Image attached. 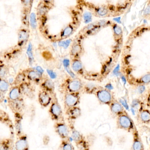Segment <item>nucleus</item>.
<instances>
[{
    "label": "nucleus",
    "mask_w": 150,
    "mask_h": 150,
    "mask_svg": "<svg viewBox=\"0 0 150 150\" xmlns=\"http://www.w3.org/2000/svg\"><path fill=\"white\" fill-rule=\"evenodd\" d=\"M0 150H9V147L5 143L0 144Z\"/></svg>",
    "instance_id": "obj_35"
},
{
    "label": "nucleus",
    "mask_w": 150,
    "mask_h": 150,
    "mask_svg": "<svg viewBox=\"0 0 150 150\" xmlns=\"http://www.w3.org/2000/svg\"><path fill=\"white\" fill-rule=\"evenodd\" d=\"M150 6H148L146 8L145 10H144V14L145 15H149L150 14Z\"/></svg>",
    "instance_id": "obj_40"
},
{
    "label": "nucleus",
    "mask_w": 150,
    "mask_h": 150,
    "mask_svg": "<svg viewBox=\"0 0 150 150\" xmlns=\"http://www.w3.org/2000/svg\"><path fill=\"white\" fill-rule=\"evenodd\" d=\"M60 150H75L71 143L68 140H62L59 146Z\"/></svg>",
    "instance_id": "obj_18"
},
{
    "label": "nucleus",
    "mask_w": 150,
    "mask_h": 150,
    "mask_svg": "<svg viewBox=\"0 0 150 150\" xmlns=\"http://www.w3.org/2000/svg\"><path fill=\"white\" fill-rule=\"evenodd\" d=\"M48 10H49V8L48 7L43 4L40 5L38 8V13L39 15L43 16L47 13Z\"/></svg>",
    "instance_id": "obj_22"
},
{
    "label": "nucleus",
    "mask_w": 150,
    "mask_h": 150,
    "mask_svg": "<svg viewBox=\"0 0 150 150\" xmlns=\"http://www.w3.org/2000/svg\"><path fill=\"white\" fill-rule=\"evenodd\" d=\"M65 68L66 69L67 71V72H68V73L69 74H70V75H71V76L72 77L74 78V74L71 71V70H69V69H68V68H67V67Z\"/></svg>",
    "instance_id": "obj_41"
},
{
    "label": "nucleus",
    "mask_w": 150,
    "mask_h": 150,
    "mask_svg": "<svg viewBox=\"0 0 150 150\" xmlns=\"http://www.w3.org/2000/svg\"><path fill=\"white\" fill-rule=\"evenodd\" d=\"M114 31L116 35H120L122 33V30L120 27L118 26H115L114 28Z\"/></svg>",
    "instance_id": "obj_33"
},
{
    "label": "nucleus",
    "mask_w": 150,
    "mask_h": 150,
    "mask_svg": "<svg viewBox=\"0 0 150 150\" xmlns=\"http://www.w3.org/2000/svg\"><path fill=\"white\" fill-rule=\"evenodd\" d=\"M54 128L56 132L63 140H68L70 130L64 120L56 122Z\"/></svg>",
    "instance_id": "obj_3"
},
{
    "label": "nucleus",
    "mask_w": 150,
    "mask_h": 150,
    "mask_svg": "<svg viewBox=\"0 0 150 150\" xmlns=\"http://www.w3.org/2000/svg\"><path fill=\"white\" fill-rule=\"evenodd\" d=\"M42 75L38 73L35 70H30L29 71L27 74L28 79L32 81H39L41 79Z\"/></svg>",
    "instance_id": "obj_16"
},
{
    "label": "nucleus",
    "mask_w": 150,
    "mask_h": 150,
    "mask_svg": "<svg viewBox=\"0 0 150 150\" xmlns=\"http://www.w3.org/2000/svg\"><path fill=\"white\" fill-rule=\"evenodd\" d=\"M81 87V84L79 81L77 80L72 81L69 83L68 88L71 92L73 93L78 92Z\"/></svg>",
    "instance_id": "obj_14"
},
{
    "label": "nucleus",
    "mask_w": 150,
    "mask_h": 150,
    "mask_svg": "<svg viewBox=\"0 0 150 150\" xmlns=\"http://www.w3.org/2000/svg\"><path fill=\"white\" fill-rule=\"evenodd\" d=\"M28 144L25 137H22L16 143V150H28Z\"/></svg>",
    "instance_id": "obj_12"
},
{
    "label": "nucleus",
    "mask_w": 150,
    "mask_h": 150,
    "mask_svg": "<svg viewBox=\"0 0 150 150\" xmlns=\"http://www.w3.org/2000/svg\"><path fill=\"white\" fill-rule=\"evenodd\" d=\"M119 68H120L119 65H117V66L114 69V71H113V73L115 75H117V74H118V71H119Z\"/></svg>",
    "instance_id": "obj_38"
},
{
    "label": "nucleus",
    "mask_w": 150,
    "mask_h": 150,
    "mask_svg": "<svg viewBox=\"0 0 150 150\" xmlns=\"http://www.w3.org/2000/svg\"><path fill=\"white\" fill-rule=\"evenodd\" d=\"M66 113L69 119L72 120H75L81 116V110L79 107L76 106L67 109Z\"/></svg>",
    "instance_id": "obj_8"
},
{
    "label": "nucleus",
    "mask_w": 150,
    "mask_h": 150,
    "mask_svg": "<svg viewBox=\"0 0 150 150\" xmlns=\"http://www.w3.org/2000/svg\"><path fill=\"white\" fill-rule=\"evenodd\" d=\"M72 68L74 71H78L82 68V64L79 60H75L73 63Z\"/></svg>",
    "instance_id": "obj_24"
},
{
    "label": "nucleus",
    "mask_w": 150,
    "mask_h": 150,
    "mask_svg": "<svg viewBox=\"0 0 150 150\" xmlns=\"http://www.w3.org/2000/svg\"><path fill=\"white\" fill-rule=\"evenodd\" d=\"M97 13L99 15L103 16L106 15L107 14V13H108V10L104 8H100L97 10Z\"/></svg>",
    "instance_id": "obj_29"
},
{
    "label": "nucleus",
    "mask_w": 150,
    "mask_h": 150,
    "mask_svg": "<svg viewBox=\"0 0 150 150\" xmlns=\"http://www.w3.org/2000/svg\"><path fill=\"white\" fill-rule=\"evenodd\" d=\"M70 126L71 132V137L74 142L76 144H79L81 141L84 140V137L74 128L73 125Z\"/></svg>",
    "instance_id": "obj_11"
},
{
    "label": "nucleus",
    "mask_w": 150,
    "mask_h": 150,
    "mask_svg": "<svg viewBox=\"0 0 150 150\" xmlns=\"http://www.w3.org/2000/svg\"><path fill=\"white\" fill-rule=\"evenodd\" d=\"M25 78H26V76L24 74H20L16 77L14 82H15L16 84H22L23 83V82L25 80Z\"/></svg>",
    "instance_id": "obj_25"
},
{
    "label": "nucleus",
    "mask_w": 150,
    "mask_h": 150,
    "mask_svg": "<svg viewBox=\"0 0 150 150\" xmlns=\"http://www.w3.org/2000/svg\"><path fill=\"white\" fill-rule=\"evenodd\" d=\"M122 80L123 82H124V84H125V83H126V80L124 76H122Z\"/></svg>",
    "instance_id": "obj_44"
},
{
    "label": "nucleus",
    "mask_w": 150,
    "mask_h": 150,
    "mask_svg": "<svg viewBox=\"0 0 150 150\" xmlns=\"http://www.w3.org/2000/svg\"><path fill=\"white\" fill-rule=\"evenodd\" d=\"M71 42V39H69V40H67L66 41L59 42L58 45L59 46L64 47V48L66 49L69 46Z\"/></svg>",
    "instance_id": "obj_27"
},
{
    "label": "nucleus",
    "mask_w": 150,
    "mask_h": 150,
    "mask_svg": "<svg viewBox=\"0 0 150 150\" xmlns=\"http://www.w3.org/2000/svg\"><path fill=\"white\" fill-rule=\"evenodd\" d=\"M117 125L119 129L125 130L129 132H133L136 129L133 121L126 111L117 116Z\"/></svg>",
    "instance_id": "obj_1"
},
{
    "label": "nucleus",
    "mask_w": 150,
    "mask_h": 150,
    "mask_svg": "<svg viewBox=\"0 0 150 150\" xmlns=\"http://www.w3.org/2000/svg\"><path fill=\"white\" fill-rule=\"evenodd\" d=\"M69 63H70V61L68 59H64L63 61L64 66L65 68L68 67V66L69 65Z\"/></svg>",
    "instance_id": "obj_37"
},
{
    "label": "nucleus",
    "mask_w": 150,
    "mask_h": 150,
    "mask_svg": "<svg viewBox=\"0 0 150 150\" xmlns=\"http://www.w3.org/2000/svg\"><path fill=\"white\" fill-rule=\"evenodd\" d=\"M139 119L143 123L149 124L150 122V113L149 110L143 109L140 111Z\"/></svg>",
    "instance_id": "obj_13"
},
{
    "label": "nucleus",
    "mask_w": 150,
    "mask_h": 150,
    "mask_svg": "<svg viewBox=\"0 0 150 150\" xmlns=\"http://www.w3.org/2000/svg\"><path fill=\"white\" fill-rule=\"evenodd\" d=\"M7 72L6 68L4 66L0 67V78H3L5 77Z\"/></svg>",
    "instance_id": "obj_30"
},
{
    "label": "nucleus",
    "mask_w": 150,
    "mask_h": 150,
    "mask_svg": "<svg viewBox=\"0 0 150 150\" xmlns=\"http://www.w3.org/2000/svg\"><path fill=\"white\" fill-rule=\"evenodd\" d=\"M36 70L37 71L38 73L40 74L41 75H42V74H43V69L41 67H37L36 68Z\"/></svg>",
    "instance_id": "obj_36"
},
{
    "label": "nucleus",
    "mask_w": 150,
    "mask_h": 150,
    "mask_svg": "<svg viewBox=\"0 0 150 150\" xmlns=\"http://www.w3.org/2000/svg\"><path fill=\"white\" fill-rule=\"evenodd\" d=\"M9 88V84L5 80L0 79V92L3 93H6Z\"/></svg>",
    "instance_id": "obj_20"
},
{
    "label": "nucleus",
    "mask_w": 150,
    "mask_h": 150,
    "mask_svg": "<svg viewBox=\"0 0 150 150\" xmlns=\"http://www.w3.org/2000/svg\"><path fill=\"white\" fill-rule=\"evenodd\" d=\"M27 54L28 57L29 63H30V64H33L34 58L33 52H32V45L30 43L29 44L28 49H27Z\"/></svg>",
    "instance_id": "obj_21"
},
{
    "label": "nucleus",
    "mask_w": 150,
    "mask_h": 150,
    "mask_svg": "<svg viewBox=\"0 0 150 150\" xmlns=\"http://www.w3.org/2000/svg\"><path fill=\"white\" fill-rule=\"evenodd\" d=\"M84 19L86 23L91 22L92 21V15L89 12H86L84 14Z\"/></svg>",
    "instance_id": "obj_28"
},
{
    "label": "nucleus",
    "mask_w": 150,
    "mask_h": 150,
    "mask_svg": "<svg viewBox=\"0 0 150 150\" xmlns=\"http://www.w3.org/2000/svg\"><path fill=\"white\" fill-rule=\"evenodd\" d=\"M79 96L77 93H71L67 94L64 100L66 109L77 106L79 103Z\"/></svg>",
    "instance_id": "obj_4"
},
{
    "label": "nucleus",
    "mask_w": 150,
    "mask_h": 150,
    "mask_svg": "<svg viewBox=\"0 0 150 150\" xmlns=\"http://www.w3.org/2000/svg\"><path fill=\"white\" fill-rule=\"evenodd\" d=\"M30 24L31 28L35 29L37 25V23L36 16L35 13H33L30 15Z\"/></svg>",
    "instance_id": "obj_23"
},
{
    "label": "nucleus",
    "mask_w": 150,
    "mask_h": 150,
    "mask_svg": "<svg viewBox=\"0 0 150 150\" xmlns=\"http://www.w3.org/2000/svg\"><path fill=\"white\" fill-rule=\"evenodd\" d=\"M47 72L49 76L52 79H55L57 77V74L52 70H47Z\"/></svg>",
    "instance_id": "obj_32"
},
{
    "label": "nucleus",
    "mask_w": 150,
    "mask_h": 150,
    "mask_svg": "<svg viewBox=\"0 0 150 150\" xmlns=\"http://www.w3.org/2000/svg\"><path fill=\"white\" fill-rule=\"evenodd\" d=\"M43 88H44L45 91L48 92V91H53L54 88V83L52 81L50 80H47L43 83L42 85Z\"/></svg>",
    "instance_id": "obj_19"
},
{
    "label": "nucleus",
    "mask_w": 150,
    "mask_h": 150,
    "mask_svg": "<svg viewBox=\"0 0 150 150\" xmlns=\"http://www.w3.org/2000/svg\"><path fill=\"white\" fill-rule=\"evenodd\" d=\"M138 91L139 93H143V92L144 91L145 89V87L144 86H140L138 88Z\"/></svg>",
    "instance_id": "obj_39"
},
{
    "label": "nucleus",
    "mask_w": 150,
    "mask_h": 150,
    "mask_svg": "<svg viewBox=\"0 0 150 150\" xmlns=\"http://www.w3.org/2000/svg\"><path fill=\"white\" fill-rule=\"evenodd\" d=\"M106 88L109 89H113V86H112L111 84H108V85L106 86Z\"/></svg>",
    "instance_id": "obj_43"
},
{
    "label": "nucleus",
    "mask_w": 150,
    "mask_h": 150,
    "mask_svg": "<svg viewBox=\"0 0 150 150\" xmlns=\"http://www.w3.org/2000/svg\"><path fill=\"white\" fill-rule=\"evenodd\" d=\"M38 100L40 104L42 107L45 108L48 107L51 103L52 99L48 92L43 90L39 93Z\"/></svg>",
    "instance_id": "obj_7"
},
{
    "label": "nucleus",
    "mask_w": 150,
    "mask_h": 150,
    "mask_svg": "<svg viewBox=\"0 0 150 150\" xmlns=\"http://www.w3.org/2000/svg\"><path fill=\"white\" fill-rule=\"evenodd\" d=\"M80 50V47L79 45H76L73 48L72 53L73 54H76L79 52Z\"/></svg>",
    "instance_id": "obj_34"
},
{
    "label": "nucleus",
    "mask_w": 150,
    "mask_h": 150,
    "mask_svg": "<svg viewBox=\"0 0 150 150\" xmlns=\"http://www.w3.org/2000/svg\"><path fill=\"white\" fill-rule=\"evenodd\" d=\"M20 88L21 93H23L26 95L29 96L32 95L33 94L32 89L28 83H24V82L22 83Z\"/></svg>",
    "instance_id": "obj_17"
},
{
    "label": "nucleus",
    "mask_w": 150,
    "mask_h": 150,
    "mask_svg": "<svg viewBox=\"0 0 150 150\" xmlns=\"http://www.w3.org/2000/svg\"><path fill=\"white\" fill-rule=\"evenodd\" d=\"M73 31V29L71 26H68L64 29L62 34V36L67 37L70 35Z\"/></svg>",
    "instance_id": "obj_26"
},
{
    "label": "nucleus",
    "mask_w": 150,
    "mask_h": 150,
    "mask_svg": "<svg viewBox=\"0 0 150 150\" xmlns=\"http://www.w3.org/2000/svg\"><path fill=\"white\" fill-rule=\"evenodd\" d=\"M29 37L28 33L26 30L23 29L19 31L18 34V42L21 46L27 42Z\"/></svg>",
    "instance_id": "obj_15"
},
{
    "label": "nucleus",
    "mask_w": 150,
    "mask_h": 150,
    "mask_svg": "<svg viewBox=\"0 0 150 150\" xmlns=\"http://www.w3.org/2000/svg\"><path fill=\"white\" fill-rule=\"evenodd\" d=\"M150 80V74H147L143 76L142 78V81L144 83H147L149 82Z\"/></svg>",
    "instance_id": "obj_31"
},
{
    "label": "nucleus",
    "mask_w": 150,
    "mask_h": 150,
    "mask_svg": "<svg viewBox=\"0 0 150 150\" xmlns=\"http://www.w3.org/2000/svg\"><path fill=\"white\" fill-rule=\"evenodd\" d=\"M20 86H16L10 90L8 95V99L11 102H14L20 100L21 95Z\"/></svg>",
    "instance_id": "obj_10"
},
{
    "label": "nucleus",
    "mask_w": 150,
    "mask_h": 150,
    "mask_svg": "<svg viewBox=\"0 0 150 150\" xmlns=\"http://www.w3.org/2000/svg\"><path fill=\"white\" fill-rule=\"evenodd\" d=\"M110 108L111 112L117 116L121 115L125 111L122 104L117 101L112 102L110 104Z\"/></svg>",
    "instance_id": "obj_9"
},
{
    "label": "nucleus",
    "mask_w": 150,
    "mask_h": 150,
    "mask_svg": "<svg viewBox=\"0 0 150 150\" xmlns=\"http://www.w3.org/2000/svg\"><path fill=\"white\" fill-rule=\"evenodd\" d=\"M132 150H144V145L137 128L133 131Z\"/></svg>",
    "instance_id": "obj_6"
},
{
    "label": "nucleus",
    "mask_w": 150,
    "mask_h": 150,
    "mask_svg": "<svg viewBox=\"0 0 150 150\" xmlns=\"http://www.w3.org/2000/svg\"><path fill=\"white\" fill-rule=\"evenodd\" d=\"M49 112L52 119L55 122L64 120L62 108L57 100H52Z\"/></svg>",
    "instance_id": "obj_2"
},
{
    "label": "nucleus",
    "mask_w": 150,
    "mask_h": 150,
    "mask_svg": "<svg viewBox=\"0 0 150 150\" xmlns=\"http://www.w3.org/2000/svg\"><path fill=\"white\" fill-rule=\"evenodd\" d=\"M114 21H115L117 22L118 23H121V18L120 17H117V18H114L113 19Z\"/></svg>",
    "instance_id": "obj_42"
},
{
    "label": "nucleus",
    "mask_w": 150,
    "mask_h": 150,
    "mask_svg": "<svg viewBox=\"0 0 150 150\" xmlns=\"http://www.w3.org/2000/svg\"><path fill=\"white\" fill-rule=\"evenodd\" d=\"M97 98L101 103L109 105L112 102V97L110 92L105 89L99 90L96 93Z\"/></svg>",
    "instance_id": "obj_5"
}]
</instances>
